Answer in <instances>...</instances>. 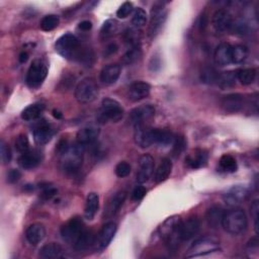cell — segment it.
I'll list each match as a JSON object with an SVG mask.
<instances>
[{
    "label": "cell",
    "instance_id": "21",
    "mask_svg": "<svg viewBox=\"0 0 259 259\" xmlns=\"http://www.w3.org/2000/svg\"><path fill=\"white\" fill-rule=\"evenodd\" d=\"M175 136L167 129H152L153 145L166 147L173 144Z\"/></svg>",
    "mask_w": 259,
    "mask_h": 259
},
{
    "label": "cell",
    "instance_id": "59",
    "mask_svg": "<svg viewBox=\"0 0 259 259\" xmlns=\"http://www.w3.org/2000/svg\"><path fill=\"white\" fill-rule=\"evenodd\" d=\"M92 28V23L89 20H83L79 23V29L82 31H90Z\"/></svg>",
    "mask_w": 259,
    "mask_h": 259
},
{
    "label": "cell",
    "instance_id": "18",
    "mask_svg": "<svg viewBox=\"0 0 259 259\" xmlns=\"http://www.w3.org/2000/svg\"><path fill=\"white\" fill-rule=\"evenodd\" d=\"M135 143L145 149L153 145L152 141V129L146 127L145 125H140L135 127V135H134Z\"/></svg>",
    "mask_w": 259,
    "mask_h": 259
},
{
    "label": "cell",
    "instance_id": "52",
    "mask_svg": "<svg viewBox=\"0 0 259 259\" xmlns=\"http://www.w3.org/2000/svg\"><path fill=\"white\" fill-rule=\"evenodd\" d=\"M258 213H259V203L258 200L256 199L251 204V216L254 221V229L256 233H258Z\"/></svg>",
    "mask_w": 259,
    "mask_h": 259
},
{
    "label": "cell",
    "instance_id": "22",
    "mask_svg": "<svg viewBox=\"0 0 259 259\" xmlns=\"http://www.w3.org/2000/svg\"><path fill=\"white\" fill-rule=\"evenodd\" d=\"M199 222L197 219L191 218L186 222L181 223L180 226V235L183 241H189L194 238L199 231Z\"/></svg>",
    "mask_w": 259,
    "mask_h": 259
},
{
    "label": "cell",
    "instance_id": "48",
    "mask_svg": "<svg viewBox=\"0 0 259 259\" xmlns=\"http://www.w3.org/2000/svg\"><path fill=\"white\" fill-rule=\"evenodd\" d=\"M15 149L20 153L29 151L30 150L29 138L25 135H19L15 140Z\"/></svg>",
    "mask_w": 259,
    "mask_h": 259
},
{
    "label": "cell",
    "instance_id": "17",
    "mask_svg": "<svg viewBox=\"0 0 259 259\" xmlns=\"http://www.w3.org/2000/svg\"><path fill=\"white\" fill-rule=\"evenodd\" d=\"M42 162V154L38 150H29L21 153L18 159V164L23 169L36 168Z\"/></svg>",
    "mask_w": 259,
    "mask_h": 259
},
{
    "label": "cell",
    "instance_id": "39",
    "mask_svg": "<svg viewBox=\"0 0 259 259\" xmlns=\"http://www.w3.org/2000/svg\"><path fill=\"white\" fill-rule=\"evenodd\" d=\"M142 57V50L140 47H133L130 49L123 57V62L126 65H132L138 62Z\"/></svg>",
    "mask_w": 259,
    "mask_h": 259
},
{
    "label": "cell",
    "instance_id": "44",
    "mask_svg": "<svg viewBox=\"0 0 259 259\" xmlns=\"http://www.w3.org/2000/svg\"><path fill=\"white\" fill-rule=\"evenodd\" d=\"M146 21H147L146 11L141 7L136 8L134 15H133V18H132V23H133L134 27H136V28L144 27V25L146 24Z\"/></svg>",
    "mask_w": 259,
    "mask_h": 259
},
{
    "label": "cell",
    "instance_id": "4",
    "mask_svg": "<svg viewBox=\"0 0 259 259\" xmlns=\"http://www.w3.org/2000/svg\"><path fill=\"white\" fill-rule=\"evenodd\" d=\"M55 48L57 53L66 59H77L81 51L78 39L72 34H65L60 37L55 44Z\"/></svg>",
    "mask_w": 259,
    "mask_h": 259
},
{
    "label": "cell",
    "instance_id": "56",
    "mask_svg": "<svg viewBox=\"0 0 259 259\" xmlns=\"http://www.w3.org/2000/svg\"><path fill=\"white\" fill-rule=\"evenodd\" d=\"M119 50V47L116 43H112V44H109L107 47H106V50H105V56L107 57H110L114 54H116L117 52Z\"/></svg>",
    "mask_w": 259,
    "mask_h": 259
},
{
    "label": "cell",
    "instance_id": "28",
    "mask_svg": "<svg viewBox=\"0 0 259 259\" xmlns=\"http://www.w3.org/2000/svg\"><path fill=\"white\" fill-rule=\"evenodd\" d=\"M208 153L204 150H195L187 158V163L190 167L196 169L203 167L206 164V162H208Z\"/></svg>",
    "mask_w": 259,
    "mask_h": 259
},
{
    "label": "cell",
    "instance_id": "38",
    "mask_svg": "<svg viewBox=\"0 0 259 259\" xmlns=\"http://www.w3.org/2000/svg\"><path fill=\"white\" fill-rule=\"evenodd\" d=\"M248 56V49L243 45H236L232 47V63H242Z\"/></svg>",
    "mask_w": 259,
    "mask_h": 259
},
{
    "label": "cell",
    "instance_id": "27",
    "mask_svg": "<svg viewBox=\"0 0 259 259\" xmlns=\"http://www.w3.org/2000/svg\"><path fill=\"white\" fill-rule=\"evenodd\" d=\"M99 208V196L95 193L88 194L84 209V217L87 220H93Z\"/></svg>",
    "mask_w": 259,
    "mask_h": 259
},
{
    "label": "cell",
    "instance_id": "61",
    "mask_svg": "<svg viewBox=\"0 0 259 259\" xmlns=\"http://www.w3.org/2000/svg\"><path fill=\"white\" fill-rule=\"evenodd\" d=\"M53 116H54L56 119H61V118L63 117V115H62L60 112H58V111H54V112H53Z\"/></svg>",
    "mask_w": 259,
    "mask_h": 259
},
{
    "label": "cell",
    "instance_id": "29",
    "mask_svg": "<svg viewBox=\"0 0 259 259\" xmlns=\"http://www.w3.org/2000/svg\"><path fill=\"white\" fill-rule=\"evenodd\" d=\"M45 111L43 103H33V105L25 108L21 113V119L27 122H32L39 119Z\"/></svg>",
    "mask_w": 259,
    "mask_h": 259
},
{
    "label": "cell",
    "instance_id": "55",
    "mask_svg": "<svg viewBox=\"0 0 259 259\" xmlns=\"http://www.w3.org/2000/svg\"><path fill=\"white\" fill-rule=\"evenodd\" d=\"M69 147H70V145H69L68 141L65 140V139H62V140H60V142L58 143L56 151H57V153L61 156V155H62L63 153H65V152L68 150Z\"/></svg>",
    "mask_w": 259,
    "mask_h": 259
},
{
    "label": "cell",
    "instance_id": "13",
    "mask_svg": "<svg viewBox=\"0 0 259 259\" xmlns=\"http://www.w3.org/2000/svg\"><path fill=\"white\" fill-rule=\"evenodd\" d=\"M155 116V108L151 105H143L134 109L130 114V120L134 127L145 125L146 122L151 120Z\"/></svg>",
    "mask_w": 259,
    "mask_h": 259
},
{
    "label": "cell",
    "instance_id": "25",
    "mask_svg": "<svg viewBox=\"0 0 259 259\" xmlns=\"http://www.w3.org/2000/svg\"><path fill=\"white\" fill-rule=\"evenodd\" d=\"M45 236L46 229L44 225L40 223H36L29 226L27 231H25V237H27V240L32 245H38L39 243H41L44 240Z\"/></svg>",
    "mask_w": 259,
    "mask_h": 259
},
{
    "label": "cell",
    "instance_id": "41",
    "mask_svg": "<svg viewBox=\"0 0 259 259\" xmlns=\"http://www.w3.org/2000/svg\"><path fill=\"white\" fill-rule=\"evenodd\" d=\"M124 38H125V42L128 45L131 46L132 48L140 47L139 44H140V40H141V35L137 29H128L125 32Z\"/></svg>",
    "mask_w": 259,
    "mask_h": 259
},
{
    "label": "cell",
    "instance_id": "36",
    "mask_svg": "<svg viewBox=\"0 0 259 259\" xmlns=\"http://www.w3.org/2000/svg\"><path fill=\"white\" fill-rule=\"evenodd\" d=\"M237 72V79L243 85L252 84L256 78V70L253 68L240 69Z\"/></svg>",
    "mask_w": 259,
    "mask_h": 259
},
{
    "label": "cell",
    "instance_id": "24",
    "mask_svg": "<svg viewBox=\"0 0 259 259\" xmlns=\"http://www.w3.org/2000/svg\"><path fill=\"white\" fill-rule=\"evenodd\" d=\"M151 91V86L147 82L136 81L129 88V98L133 101H138L146 98Z\"/></svg>",
    "mask_w": 259,
    "mask_h": 259
},
{
    "label": "cell",
    "instance_id": "35",
    "mask_svg": "<svg viewBox=\"0 0 259 259\" xmlns=\"http://www.w3.org/2000/svg\"><path fill=\"white\" fill-rule=\"evenodd\" d=\"M126 197H127V193L124 191L118 192L117 194H115V195H113L112 199L110 200L109 210H108L110 216L115 215L121 209V206L123 205Z\"/></svg>",
    "mask_w": 259,
    "mask_h": 259
},
{
    "label": "cell",
    "instance_id": "58",
    "mask_svg": "<svg viewBox=\"0 0 259 259\" xmlns=\"http://www.w3.org/2000/svg\"><path fill=\"white\" fill-rule=\"evenodd\" d=\"M160 65H161L160 60L156 56H155V57L152 58V60L150 62V69L152 71H157L160 68Z\"/></svg>",
    "mask_w": 259,
    "mask_h": 259
},
{
    "label": "cell",
    "instance_id": "2",
    "mask_svg": "<svg viewBox=\"0 0 259 259\" xmlns=\"http://www.w3.org/2000/svg\"><path fill=\"white\" fill-rule=\"evenodd\" d=\"M221 225L229 234L240 235L246 231L248 221L243 210L234 209L224 214Z\"/></svg>",
    "mask_w": 259,
    "mask_h": 259
},
{
    "label": "cell",
    "instance_id": "49",
    "mask_svg": "<svg viewBox=\"0 0 259 259\" xmlns=\"http://www.w3.org/2000/svg\"><path fill=\"white\" fill-rule=\"evenodd\" d=\"M132 11H133V3L130 2V1H127V2H124L120 6V8L117 11V16L119 18H126L130 14H131Z\"/></svg>",
    "mask_w": 259,
    "mask_h": 259
},
{
    "label": "cell",
    "instance_id": "7",
    "mask_svg": "<svg viewBox=\"0 0 259 259\" xmlns=\"http://www.w3.org/2000/svg\"><path fill=\"white\" fill-rule=\"evenodd\" d=\"M47 75L48 68L45 62L41 59H36L29 68L27 74V84L33 89L38 88L43 84Z\"/></svg>",
    "mask_w": 259,
    "mask_h": 259
},
{
    "label": "cell",
    "instance_id": "37",
    "mask_svg": "<svg viewBox=\"0 0 259 259\" xmlns=\"http://www.w3.org/2000/svg\"><path fill=\"white\" fill-rule=\"evenodd\" d=\"M60 22V18L56 14H48L44 16L40 22L41 29L45 32H51L55 30Z\"/></svg>",
    "mask_w": 259,
    "mask_h": 259
},
{
    "label": "cell",
    "instance_id": "26",
    "mask_svg": "<svg viewBox=\"0 0 259 259\" xmlns=\"http://www.w3.org/2000/svg\"><path fill=\"white\" fill-rule=\"evenodd\" d=\"M121 75V66L118 64H110L103 68L100 72V81L111 85L118 81Z\"/></svg>",
    "mask_w": 259,
    "mask_h": 259
},
{
    "label": "cell",
    "instance_id": "50",
    "mask_svg": "<svg viewBox=\"0 0 259 259\" xmlns=\"http://www.w3.org/2000/svg\"><path fill=\"white\" fill-rule=\"evenodd\" d=\"M130 173H131V165H130L128 162L123 161L116 166V174L118 177L124 178L127 177Z\"/></svg>",
    "mask_w": 259,
    "mask_h": 259
},
{
    "label": "cell",
    "instance_id": "1",
    "mask_svg": "<svg viewBox=\"0 0 259 259\" xmlns=\"http://www.w3.org/2000/svg\"><path fill=\"white\" fill-rule=\"evenodd\" d=\"M181 223H183V221H181L180 217L172 216L168 218L159 228L160 238L171 250L177 249L179 244L183 242L180 235Z\"/></svg>",
    "mask_w": 259,
    "mask_h": 259
},
{
    "label": "cell",
    "instance_id": "19",
    "mask_svg": "<svg viewBox=\"0 0 259 259\" xmlns=\"http://www.w3.org/2000/svg\"><path fill=\"white\" fill-rule=\"evenodd\" d=\"M99 136V129L94 126H88L77 133V143L86 147L93 144Z\"/></svg>",
    "mask_w": 259,
    "mask_h": 259
},
{
    "label": "cell",
    "instance_id": "57",
    "mask_svg": "<svg viewBox=\"0 0 259 259\" xmlns=\"http://www.w3.org/2000/svg\"><path fill=\"white\" fill-rule=\"evenodd\" d=\"M247 251L248 252H256L257 253V251H258V239H257V237H254V238H252V239H250L249 241H248V243H247Z\"/></svg>",
    "mask_w": 259,
    "mask_h": 259
},
{
    "label": "cell",
    "instance_id": "43",
    "mask_svg": "<svg viewBox=\"0 0 259 259\" xmlns=\"http://www.w3.org/2000/svg\"><path fill=\"white\" fill-rule=\"evenodd\" d=\"M118 31V22L115 19H108L101 28V36L109 38Z\"/></svg>",
    "mask_w": 259,
    "mask_h": 259
},
{
    "label": "cell",
    "instance_id": "42",
    "mask_svg": "<svg viewBox=\"0 0 259 259\" xmlns=\"http://www.w3.org/2000/svg\"><path fill=\"white\" fill-rule=\"evenodd\" d=\"M218 76H219V73L215 69L206 67V68L202 69V71L200 73V79L204 83L212 84V83L217 82Z\"/></svg>",
    "mask_w": 259,
    "mask_h": 259
},
{
    "label": "cell",
    "instance_id": "12",
    "mask_svg": "<svg viewBox=\"0 0 259 259\" xmlns=\"http://www.w3.org/2000/svg\"><path fill=\"white\" fill-rule=\"evenodd\" d=\"M245 106L244 96L239 93L225 95L221 100V107L227 113H238Z\"/></svg>",
    "mask_w": 259,
    "mask_h": 259
},
{
    "label": "cell",
    "instance_id": "45",
    "mask_svg": "<svg viewBox=\"0 0 259 259\" xmlns=\"http://www.w3.org/2000/svg\"><path fill=\"white\" fill-rule=\"evenodd\" d=\"M173 150H172V153L174 156H179V155L183 153L185 150H186V147H187V141L185 139L184 136H177L174 138V141H173Z\"/></svg>",
    "mask_w": 259,
    "mask_h": 259
},
{
    "label": "cell",
    "instance_id": "5",
    "mask_svg": "<svg viewBox=\"0 0 259 259\" xmlns=\"http://www.w3.org/2000/svg\"><path fill=\"white\" fill-rule=\"evenodd\" d=\"M220 242L213 237H203L196 240L186 255L187 258L200 257L220 251Z\"/></svg>",
    "mask_w": 259,
    "mask_h": 259
},
{
    "label": "cell",
    "instance_id": "46",
    "mask_svg": "<svg viewBox=\"0 0 259 259\" xmlns=\"http://www.w3.org/2000/svg\"><path fill=\"white\" fill-rule=\"evenodd\" d=\"M231 29L233 30V32H234V34L241 35V36L246 35L249 31V27H248L247 22L243 19H238L236 22H233Z\"/></svg>",
    "mask_w": 259,
    "mask_h": 259
},
{
    "label": "cell",
    "instance_id": "30",
    "mask_svg": "<svg viewBox=\"0 0 259 259\" xmlns=\"http://www.w3.org/2000/svg\"><path fill=\"white\" fill-rule=\"evenodd\" d=\"M63 254V248L60 244L49 243L43 246L40 250V256L45 259H57Z\"/></svg>",
    "mask_w": 259,
    "mask_h": 259
},
{
    "label": "cell",
    "instance_id": "9",
    "mask_svg": "<svg viewBox=\"0 0 259 259\" xmlns=\"http://www.w3.org/2000/svg\"><path fill=\"white\" fill-rule=\"evenodd\" d=\"M125 111L121 103L113 98H105L101 102L100 115L105 120L112 121L114 123L120 122L124 117Z\"/></svg>",
    "mask_w": 259,
    "mask_h": 259
},
{
    "label": "cell",
    "instance_id": "8",
    "mask_svg": "<svg viewBox=\"0 0 259 259\" xmlns=\"http://www.w3.org/2000/svg\"><path fill=\"white\" fill-rule=\"evenodd\" d=\"M167 11L162 4H155L151 10V17H150V24L148 36L150 39H153L158 35L161 28L166 20Z\"/></svg>",
    "mask_w": 259,
    "mask_h": 259
},
{
    "label": "cell",
    "instance_id": "54",
    "mask_svg": "<svg viewBox=\"0 0 259 259\" xmlns=\"http://www.w3.org/2000/svg\"><path fill=\"white\" fill-rule=\"evenodd\" d=\"M21 177V173L16 170V169H11L7 172V175H6V178H7V183L9 184H15L17 183V181L20 179Z\"/></svg>",
    "mask_w": 259,
    "mask_h": 259
},
{
    "label": "cell",
    "instance_id": "32",
    "mask_svg": "<svg viewBox=\"0 0 259 259\" xmlns=\"http://www.w3.org/2000/svg\"><path fill=\"white\" fill-rule=\"evenodd\" d=\"M93 243H94V236H93V234L90 231L85 229L81 233V235L78 237V239L75 241L74 248H75L76 251L81 252V251H84L87 248H89Z\"/></svg>",
    "mask_w": 259,
    "mask_h": 259
},
{
    "label": "cell",
    "instance_id": "23",
    "mask_svg": "<svg viewBox=\"0 0 259 259\" xmlns=\"http://www.w3.org/2000/svg\"><path fill=\"white\" fill-rule=\"evenodd\" d=\"M215 63L219 66H227L232 63V47L228 43L220 44L215 51Z\"/></svg>",
    "mask_w": 259,
    "mask_h": 259
},
{
    "label": "cell",
    "instance_id": "15",
    "mask_svg": "<svg viewBox=\"0 0 259 259\" xmlns=\"http://www.w3.org/2000/svg\"><path fill=\"white\" fill-rule=\"evenodd\" d=\"M233 19L231 14L225 9L217 10L212 18L213 28L218 33H225L231 30Z\"/></svg>",
    "mask_w": 259,
    "mask_h": 259
},
{
    "label": "cell",
    "instance_id": "60",
    "mask_svg": "<svg viewBox=\"0 0 259 259\" xmlns=\"http://www.w3.org/2000/svg\"><path fill=\"white\" fill-rule=\"evenodd\" d=\"M29 59V54L25 53V52H22V53L19 55V61L20 63H25Z\"/></svg>",
    "mask_w": 259,
    "mask_h": 259
},
{
    "label": "cell",
    "instance_id": "20",
    "mask_svg": "<svg viewBox=\"0 0 259 259\" xmlns=\"http://www.w3.org/2000/svg\"><path fill=\"white\" fill-rule=\"evenodd\" d=\"M54 136V130L51 128L49 124H47L45 121L41 122L37 127L34 129V138L35 141L40 144H46L48 143Z\"/></svg>",
    "mask_w": 259,
    "mask_h": 259
},
{
    "label": "cell",
    "instance_id": "47",
    "mask_svg": "<svg viewBox=\"0 0 259 259\" xmlns=\"http://www.w3.org/2000/svg\"><path fill=\"white\" fill-rule=\"evenodd\" d=\"M0 156H1V161L3 164H8L12 157L10 148L3 140L0 142Z\"/></svg>",
    "mask_w": 259,
    "mask_h": 259
},
{
    "label": "cell",
    "instance_id": "11",
    "mask_svg": "<svg viewBox=\"0 0 259 259\" xmlns=\"http://www.w3.org/2000/svg\"><path fill=\"white\" fill-rule=\"evenodd\" d=\"M249 196V191L245 187L236 186L227 191L223 198L229 206H236L244 202Z\"/></svg>",
    "mask_w": 259,
    "mask_h": 259
},
{
    "label": "cell",
    "instance_id": "16",
    "mask_svg": "<svg viewBox=\"0 0 259 259\" xmlns=\"http://www.w3.org/2000/svg\"><path fill=\"white\" fill-rule=\"evenodd\" d=\"M117 233V225L114 222H109L102 227L96 241V247L98 250L106 249Z\"/></svg>",
    "mask_w": 259,
    "mask_h": 259
},
{
    "label": "cell",
    "instance_id": "51",
    "mask_svg": "<svg viewBox=\"0 0 259 259\" xmlns=\"http://www.w3.org/2000/svg\"><path fill=\"white\" fill-rule=\"evenodd\" d=\"M41 189H42V196L45 199H51L52 197H54L57 194V190L50 185L42 186Z\"/></svg>",
    "mask_w": 259,
    "mask_h": 259
},
{
    "label": "cell",
    "instance_id": "33",
    "mask_svg": "<svg viewBox=\"0 0 259 259\" xmlns=\"http://www.w3.org/2000/svg\"><path fill=\"white\" fill-rule=\"evenodd\" d=\"M236 80H237V72L227 71L219 74L216 83H218V85L221 88L227 89L234 86L236 84Z\"/></svg>",
    "mask_w": 259,
    "mask_h": 259
},
{
    "label": "cell",
    "instance_id": "34",
    "mask_svg": "<svg viewBox=\"0 0 259 259\" xmlns=\"http://www.w3.org/2000/svg\"><path fill=\"white\" fill-rule=\"evenodd\" d=\"M224 212L223 210L220 208V206H213L210 210H208L205 215V219L206 222H208L209 226H211L212 228H217L219 227V225L222 224V220H223V216H224Z\"/></svg>",
    "mask_w": 259,
    "mask_h": 259
},
{
    "label": "cell",
    "instance_id": "40",
    "mask_svg": "<svg viewBox=\"0 0 259 259\" xmlns=\"http://www.w3.org/2000/svg\"><path fill=\"white\" fill-rule=\"evenodd\" d=\"M220 166L221 168L226 171V172H229V173H233L235 172L238 168L237 166V162H236V159L231 156V155H223V156L221 157L220 159Z\"/></svg>",
    "mask_w": 259,
    "mask_h": 259
},
{
    "label": "cell",
    "instance_id": "53",
    "mask_svg": "<svg viewBox=\"0 0 259 259\" xmlns=\"http://www.w3.org/2000/svg\"><path fill=\"white\" fill-rule=\"evenodd\" d=\"M146 194H147V190H146V188L145 187H143V186H137L135 189H134V191H133V193H132V198L134 199V200H141L142 198H144V196L146 195Z\"/></svg>",
    "mask_w": 259,
    "mask_h": 259
},
{
    "label": "cell",
    "instance_id": "3",
    "mask_svg": "<svg viewBox=\"0 0 259 259\" xmlns=\"http://www.w3.org/2000/svg\"><path fill=\"white\" fill-rule=\"evenodd\" d=\"M85 147L75 143L70 145L68 150L61 155V168L66 173H74L78 171L83 162V154Z\"/></svg>",
    "mask_w": 259,
    "mask_h": 259
},
{
    "label": "cell",
    "instance_id": "10",
    "mask_svg": "<svg viewBox=\"0 0 259 259\" xmlns=\"http://www.w3.org/2000/svg\"><path fill=\"white\" fill-rule=\"evenodd\" d=\"M84 230L85 227L82 220L79 218H73L61 228V236L66 242L75 243Z\"/></svg>",
    "mask_w": 259,
    "mask_h": 259
},
{
    "label": "cell",
    "instance_id": "31",
    "mask_svg": "<svg viewBox=\"0 0 259 259\" xmlns=\"http://www.w3.org/2000/svg\"><path fill=\"white\" fill-rule=\"evenodd\" d=\"M171 170H172L171 160L168 159V158L162 159V161H161L160 165L158 166L156 172H155V176H154L155 183L160 184V183H163V181H165L169 177Z\"/></svg>",
    "mask_w": 259,
    "mask_h": 259
},
{
    "label": "cell",
    "instance_id": "6",
    "mask_svg": "<svg viewBox=\"0 0 259 259\" xmlns=\"http://www.w3.org/2000/svg\"><path fill=\"white\" fill-rule=\"evenodd\" d=\"M98 87L95 80L91 77L82 79L75 88V97L79 103H90L96 99Z\"/></svg>",
    "mask_w": 259,
    "mask_h": 259
},
{
    "label": "cell",
    "instance_id": "14",
    "mask_svg": "<svg viewBox=\"0 0 259 259\" xmlns=\"http://www.w3.org/2000/svg\"><path fill=\"white\" fill-rule=\"evenodd\" d=\"M154 169V159L149 154H144L139 159V170L137 171V183L145 184L150 178Z\"/></svg>",
    "mask_w": 259,
    "mask_h": 259
}]
</instances>
